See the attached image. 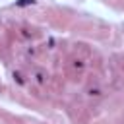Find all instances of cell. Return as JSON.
I'll return each mask as SVG.
<instances>
[{
  "mask_svg": "<svg viewBox=\"0 0 124 124\" xmlns=\"http://www.w3.org/2000/svg\"><path fill=\"white\" fill-rule=\"evenodd\" d=\"M46 72L45 70H41V68H33L31 72H29V76H27V81L29 83H35V85H45L46 83Z\"/></svg>",
  "mask_w": 124,
  "mask_h": 124,
  "instance_id": "cell-1",
  "label": "cell"
},
{
  "mask_svg": "<svg viewBox=\"0 0 124 124\" xmlns=\"http://www.w3.org/2000/svg\"><path fill=\"white\" fill-rule=\"evenodd\" d=\"M70 68L74 74H83V70L87 68V58H81V56H74L70 60Z\"/></svg>",
  "mask_w": 124,
  "mask_h": 124,
  "instance_id": "cell-2",
  "label": "cell"
}]
</instances>
